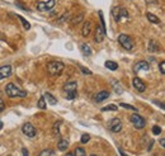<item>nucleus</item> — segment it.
Here are the masks:
<instances>
[{"instance_id": "nucleus-1", "label": "nucleus", "mask_w": 165, "mask_h": 156, "mask_svg": "<svg viewBox=\"0 0 165 156\" xmlns=\"http://www.w3.org/2000/svg\"><path fill=\"white\" fill-rule=\"evenodd\" d=\"M5 93L8 97H10V98H25L27 97V91H24L21 88H18V86H15L13 83L6 84Z\"/></svg>"}, {"instance_id": "nucleus-2", "label": "nucleus", "mask_w": 165, "mask_h": 156, "mask_svg": "<svg viewBox=\"0 0 165 156\" xmlns=\"http://www.w3.org/2000/svg\"><path fill=\"white\" fill-rule=\"evenodd\" d=\"M64 64L61 61H50L47 64V71L51 76H60L64 71Z\"/></svg>"}, {"instance_id": "nucleus-3", "label": "nucleus", "mask_w": 165, "mask_h": 156, "mask_svg": "<svg viewBox=\"0 0 165 156\" xmlns=\"http://www.w3.org/2000/svg\"><path fill=\"white\" fill-rule=\"evenodd\" d=\"M118 42H119V45L122 46L123 48H126V50H132L133 46H135L133 39L129 37L128 34H125V33H122V34H119V36H118Z\"/></svg>"}, {"instance_id": "nucleus-4", "label": "nucleus", "mask_w": 165, "mask_h": 156, "mask_svg": "<svg viewBox=\"0 0 165 156\" xmlns=\"http://www.w3.org/2000/svg\"><path fill=\"white\" fill-rule=\"evenodd\" d=\"M131 123L133 124L135 128L142 129V128L146 126V121H145L144 117H141L140 114H132V116H131Z\"/></svg>"}, {"instance_id": "nucleus-5", "label": "nucleus", "mask_w": 165, "mask_h": 156, "mask_svg": "<svg viewBox=\"0 0 165 156\" xmlns=\"http://www.w3.org/2000/svg\"><path fill=\"white\" fill-rule=\"evenodd\" d=\"M108 128L114 133L121 132V129H122V122H121V119L119 118H112L108 122Z\"/></svg>"}, {"instance_id": "nucleus-6", "label": "nucleus", "mask_w": 165, "mask_h": 156, "mask_svg": "<svg viewBox=\"0 0 165 156\" xmlns=\"http://www.w3.org/2000/svg\"><path fill=\"white\" fill-rule=\"evenodd\" d=\"M22 132L27 136V137H29V138H33L34 136H36V133H37L36 128H34L33 124H31V123H25L22 127Z\"/></svg>"}, {"instance_id": "nucleus-7", "label": "nucleus", "mask_w": 165, "mask_h": 156, "mask_svg": "<svg viewBox=\"0 0 165 156\" xmlns=\"http://www.w3.org/2000/svg\"><path fill=\"white\" fill-rule=\"evenodd\" d=\"M133 70H135L136 74L140 72V71H149L150 70V65H149V62H146V61H138L135 65Z\"/></svg>"}, {"instance_id": "nucleus-8", "label": "nucleus", "mask_w": 165, "mask_h": 156, "mask_svg": "<svg viewBox=\"0 0 165 156\" xmlns=\"http://www.w3.org/2000/svg\"><path fill=\"white\" fill-rule=\"evenodd\" d=\"M132 84H133L135 89H136L137 91L142 93V91H145V90H146V84L140 79V77H135L133 81H132Z\"/></svg>"}, {"instance_id": "nucleus-9", "label": "nucleus", "mask_w": 165, "mask_h": 156, "mask_svg": "<svg viewBox=\"0 0 165 156\" xmlns=\"http://www.w3.org/2000/svg\"><path fill=\"white\" fill-rule=\"evenodd\" d=\"M10 74H12V66L10 65H5V66L0 67V80L10 76Z\"/></svg>"}, {"instance_id": "nucleus-10", "label": "nucleus", "mask_w": 165, "mask_h": 156, "mask_svg": "<svg viewBox=\"0 0 165 156\" xmlns=\"http://www.w3.org/2000/svg\"><path fill=\"white\" fill-rule=\"evenodd\" d=\"M104 37H106V32L103 31V28L100 27V25H97V29H95V37H94V41L95 42H102L104 39Z\"/></svg>"}, {"instance_id": "nucleus-11", "label": "nucleus", "mask_w": 165, "mask_h": 156, "mask_svg": "<svg viewBox=\"0 0 165 156\" xmlns=\"http://www.w3.org/2000/svg\"><path fill=\"white\" fill-rule=\"evenodd\" d=\"M92 29H93V24H92V22H90V20L85 22V23H84V25H83V29H81V34H83V37H88V36H90Z\"/></svg>"}, {"instance_id": "nucleus-12", "label": "nucleus", "mask_w": 165, "mask_h": 156, "mask_svg": "<svg viewBox=\"0 0 165 156\" xmlns=\"http://www.w3.org/2000/svg\"><path fill=\"white\" fill-rule=\"evenodd\" d=\"M108 98H109V91H107V90H102V91H99L97 95H95V102H97V103H100V102L106 100V99H108Z\"/></svg>"}, {"instance_id": "nucleus-13", "label": "nucleus", "mask_w": 165, "mask_h": 156, "mask_svg": "<svg viewBox=\"0 0 165 156\" xmlns=\"http://www.w3.org/2000/svg\"><path fill=\"white\" fill-rule=\"evenodd\" d=\"M77 88V83L76 81H67L64 86V90L66 93H70V91H75Z\"/></svg>"}, {"instance_id": "nucleus-14", "label": "nucleus", "mask_w": 165, "mask_h": 156, "mask_svg": "<svg viewBox=\"0 0 165 156\" xmlns=\"http://www.w3.org/2000/svg\"><path fill=\"white\" fill-rule=\"evenodd\" d=\"M43 98H45V100H47V103L50 104V106H56L57 104V99L51 93H46L45 95H43Z\"/></svg>"}, {"instance_id": "nucleus-15", "label": "nucleus", "mask_w": 165, "mask_h": 156, "mask_svg": "<svg viewBox=\"0 0 165 156\" xmlns=\"http://www.w3.org/2000/svg\"><path fill=\"white\" fill-rule=\"evenodd\" d=\"M57 147H58L60 151H66L67 147H69V141L65 140V138H61V140L58 141V143H57Z\"/></svg>"}, {"instance_id": "nucleus-16", "label": "nucleus", "mask_w": 165, "mask_h": 156, "mask_svg": "<svg viewBox=\"0 0 165 156\" xmlns=\"http://www.w3.org/2000/svg\"><path fill=\"white\" fill-rule=\"evenodd\" d=\"M81 51H83L84 56H92V54H93L90 46L86 45V43H83V45H81Z\"/></svg>"}, {"instance_id": "nucleus-17", "label": "nucleus", "mask_w": 165, "mask_h": 156, "mask_svg": "<svg viewBox=\"0 0 165 156\" xmlns=\"http://www.w3.org/2000/svg\"><path fill=\"white\" fill-rule=\"evenodd\" d=\"M147 50H149V52H158L159 51V45L155 41H150L149 46H147Z\"/></svg>"}, {"instance_id": "nucleus-18", "label": "nucleus", "mask_w": 165, "mask_h": 156, "mask_svg": "<svg viewBox=\"0 0 165 156\" xmlns=\"http://www.w3.org/2000/svg\"><path fill=\"white\" fill-rule=\"evenodd\" d=\"M146 18L149 19V22H151V23H154V24H159V23H160V19H159L155 14H152V13H147V14H146Z\"/></svg>"}, {"instance_id": "nucleus-19", "label": "nucleus", "mask_w": 165, "mask_h": 156, "mask_svg": "<svg viewBox=\"0 0 165 156\" xmlns=\"http://www.w3.org/2000/svg\"><path fill=\"white\" fill-rule=\"evenodd\" d=\"M83 18H84V14H77V15H74V18L71 19V24L73 25H76V24H79L81 20H83Z\"/></svg>"}, {"instance_id": "nucleus-20", "label": "nucleus", "mask_w": 165, "mask_h": 156, "mask_svg": "<svg viewBox=\"0 0 165 156\" xmlns=\"http://www.w3.org/2000/svg\"><path fill=\"white\" fill-rule=\"evenodd\" d=\"M61 124H62V122H61V121H58V122H56L54 124V127H52V132H54L55 136L60 135V126H61Z\"/></svg>"}, {"instance_id": "nucleus-21", "label": "nucleus", "mask_w": 165, "mask_h": 156, "mask_svg": "<svg viewBox=\"0 0 165 156\" xmlns=\"http://www.w3.org/2000/svg\"><path fill=\"white\" fill-rule=\"evenodd\" d=\"M106 67L109 69V70H112V71H116L117 69H118V65L114 61H107L106 62Z\"/></svg>"}, {"instance_id": "nucleus-22", "label": "nucleus", "mask_w": 165, "mask_h": 156, "mask_svg": "<svg viewBox=\"0 0 165 156\" xmlns=\"http://www.w3.org/2000/svg\"><path fill=\"white\" fill-rule=\"evenodd\" d=\"M128 19L129 18V14H128V12L125 9V8H121V9H119V20L121 19Z\"/></svg>"}, {"instance_id": "nucleus-23", "label": "nucleus", "mask_w": 165, "mask_h": 156, "mask_svg": "<svg viewBox=\"0 0 165 156\" xmlns=\"http://www.w3.org/2000/svg\"><path fill=\"white\" fill-rule=\"evenodd\" d=\"M73 155H74V156H86V154H85V150L83 149V147H76Z\"/></svg>"}, {"instance_id": "nucleus-24", "label": "nucleus", "mask_w": 165, "mask_h": 156, "mask_svg": "<svg viewBox=\"0 0 165 156\" xmlns=\"http://www.w3.org/2000/svg\"><path fill=\"white\" fill-rule=\"evenodd\" d=\"M71 14L70 13H65V14H62V17H60V18L57 19V23H64L65 20H69V19H70L71 18Z\"/></svg>"}, {"instance_id": "nucleus-25", "label": "nucleus", "mask_w": 165, "mask_h": 156, "mask_svg": "<svg viewBox=\"0 0 165 156\" xmlns=\"http://www.w3.org/2000/svg\"><path fill=\"white\" fill-rule=\"evenodd\" d=\"M45 5H46V10H52L56 5V0H48V2L45 3Z\"/></svg>"}, {"instance_id": "nucleus-26", "label": "nucleus", "mask_w": 165, "mask_h": 156, "mask_svg": "<svg viewBox=\"0 0 165 156\" xmlns=\"http://www.w3.org/2000/svg\"><path fill=\"white\" fill-rule=\"evenodd\" d=\"M119 9L121 8H113V12H112V15H113V19L116 20V22H121L119 20Z\"/></svg>"}, {"instance_id": "nucleus-27", "label": "nucleus", "mask_w": 165, "mask_h": 156, "mask_svg": "<svg viewBox=\"0 0 165 156\" xmlns=\"http://www.w3.org/2000/svg\"><path fill=\"white\" fill-rule=\"evenodd\" d=\"M37 107H38L39 109H46V108H47L46 100H45V98H43V97L39 98V100H38V103H37Z\"/></svg>"}, {"instance_id": "nucleus-28", "label": "nucleus", "mask_w": 165, "mask_h": 156, "mask_svg": "<svg viewBox=\"0 0 165 156\" xmlns=\"http://www.w3.org/2000/svg\"><path fill=\"white\" fill-rule=\"evenodd\" d=\"M102 110H103V112H108V110L116 112V110H118V107L116 106V104H109V106H107V107H103Z\"/></svg>"}, {"instance_id": "nucleus-29", "label": "nucleus", "mask_w": 165, "mask_h": 156, "mask_svg": "<svg viewBox=\"0 0 165 156\" xmlns=\"http://www.w3.org/2000/svg\"><path fill=\"white\" fill-rule=\"evenodd\" d=\"M18 19L21 20V23L23 24V27H24L25 29H29V28H31V24H29V22H27V20H25V19L23 18V17H21V15H18Z\"/></svg>"}, {"instance_id": "nucleus-30", "label": "nucleus", "mask_w": 165, "mask_h": 156, "mask_svg": "<svg viewBox=\"0 0 165 156\" xmlns=\"http://www.w3.org/2000/svg\"><path fill=\"white\" fill-rule=\"evenodd\" d=\"M76 97H77V91L76 90L75 91H70V93H66V99H69V100H73Z\"/></svg>"}, {"instance_id": "nucleus-31", "label": "nucleus", "mask_w": 165, "mask_h": 156, "mask_svg": "<svg viewBox=\"0 0 165 156\" xmlns=\"http://www.w3.org/2000/svg\"><path fill=\"white\" fill-rule=\"evenodd\" d=\"M39 156H55V154L51 150H43L39 152Z\"/></svg>"}, {"instance_id": "nucleus-32", "label": "nucleus", "mask_w": 165, "mask_h": 156, "mask_svg": "<svg viewBox=\"0 0 165 156\" xmlns=\"http://www.w3.org/2000/svg\"><path fill=\"white\" fill-rule=\"evenodd\" d=\"M36 8H37V10H39V12H45L46 10V5H45V3H43V2L37 3Z\"/></svg>"}, {"instance_id": "nucleus-33", "label": "nucleus", "mask_w": 165, "mask_h": 156, "mask_svg": "<svg viewBox=\"0 0 165 156\" xmlns=\"http://www.w3.org/2000/svg\"><path fill=\"white\" fill-rule=\"evenodd\" d=\"M119 107H123V108H126V109H131V110L137 112V108H136V107H132V106H129V104H125V103H122V104H119Z\"/></svg>"}, {"instance_id": "nucleus-34", "label": "nucleus", "mask_w": 165, "mask_h": 156, "mask_svg": "<svg viewBox=\"0 0 165 156\" xmlns=\"http://www.w3.org/2000/svg\"><path fill=\"white\" fill-rule=\"evenodd\" d=\"M152 133H154L155 136L160 135V133H161V128H160L159 126H154V127H152Z\"/></svg>"}, {"instance_id": "nucleus-35", "label": "nucleus", "mask_w": 165, "mask_h": 156, "mask_svg": "<svg viewBox=\"0 0 165 156\" xmlns=\"http://www.w3.org/2000/svg\"><path fill=\"white\" fill-rule=\"evenodd\" d=\"M89 140H90V136L85 133V135L81 136V140L80 141H81V143H86V142H89Z\"/></svg>"}, {"instance_id": "nucleus-36", "label": "nucleus", "mask_w": 165, "mask_h": 156, "mask_svg": "<svg viewBox=\"0 0 165 156\" xmlns=\"http://www.w3.org/2000/svg\"><path fill=\"white\" fill-rule=\"evenodd\" d=\"M113 84H114V86H113V88H114V91H116L117 94H122V89L119 88V84H117L114 80H113Z\"/></svg>"}, {"instance_id": "nucleus-37", "label": "nucleus", "mask_w": 165, "mask_h": 156, "mask_svg": "<svg viewBox=\"0 0 165 156\" xmlns=\"http://www.w3.org/2000/svg\"><path fill=\"white\" fill-rule=\"evenodd\" d=\"M159 69H160V74H161V75H164V74H165V62H164V61H161V62H160Z\"/></svg>"}, {"instance_id": "nucleus-38", "label": "nucleus", "mask_w": 165, "mask_h": 156, "mask_svg": "<svg viewBox=\"0 0 165 156\" xmlns=\"http://www.w3.org/2000/svg\"><path fill=\"white\" fill-rule=\"evenodd\" d=\"M15 4L18 5V6L21 8V9H23V10H27V12H29V9H28V8H27V6H24V4H22L21 2H15Z\"/></svg>"}, {"instance_id": "nucleus-39", "label": "nucleus", "mask_w": 165, "mask_h": 156, "mask_svg": "<svg viewBox=\"0 0 165 156\" xmlns=\"http://www.w3.org/2000/svg\"><path fill=\"white\" fill-rule=\"evenodd\" d=\"M80 70H81L84 74H86V75H92V71H90V70H88V69L83 67V66H80Z\"/></svg>"}, {"instance_id": "nucleus-40", "label": "nucleus", "mask_w": 165, "mask_h": 156, "mask_svg": "<svg viewBox=\"0 0 165 156\" xmlns=\"http://www.w3.org/2000/svg\"><path fill=\"white\" fill-rule=\"evenodd\" d=\"M4 109H5V104H4V102L2 99H0V112H3Z\"/></svg>"}, {"instance_id": "nucleus-41", "label": "nucleus", "mask_w": 165, "mask_h": 156, "mask_svg": "<svg viewBox=\"0 0 165 156\" xmlns=\"http://www.w3.org/2000/svg\"><path fill=\"white\" fill-rule=\"evenodd\" d=\"M22 154H23V156H29V154H28L27 149H23V150H22Z\"/></svg>"}, {"instance_id": "nucleus-42", "label": "nucleus", "mask_w": 165, "mask_h": 156, "mask_svg": "<svg viewBox=\"0 0 165 156\" xmlns=\"http://www.w3.org/2000/svg\"><path fill=\"white\" fill-rule=\"evenodd\" d=\"M146 3L149 4V5H151V4H155L156 3V0H146Z\"/></svg>"}, {"instance_id": "nucleus-43", "label": "nucleus", "mask_w": 165, "mask_h": 156, "mask_svg": "<svg viewBox=\"0 0 165 156\" xmlns=\"http://www.w3.org/2000/svg\"><path fill=\"white\" fill-rule=\"evenodd\" d=\"M160 146L165 147V138H161V140H160Z\"/></svg>"}, {"instance_id": "nucleus-44", "label": "nucleus", "mask_w": 165, "mask_h": 156, "mask_svg": "<svg viewBox=\"0 0 165 156\" xmlns=\"http://www.w3.org/2000/svg\"><path fill=\"white\" fill-rule=\"evenodd\" d=\"M118 152H119V155H121V156H128V155H126V154H125L122 150H118Z\"/></svg>"}, {"instance_id": "nucleus-45", "label": "nucleus", "mask_w": 165, "mask_h": 156, "mask_svg": "<svg viewBox=\"0 0 165 156\" xmlns=\"http://www.w3.org/2000/svg\"><path fill=\"white\" fill-rule=\"evenodd\" d=\"M65 156H74V155H73V154H71V152H67V154H66V155H65Z\"/></svg>"}, {"instance_id": "nucleus-46", "label": "nucleus", "mask_w": 165, "mask_h": 156, "mask_svg": "<svg viewBox=\"0 0 165 156\" xmlns=\"http://www.w3.org/2000/svg\"><path fill=\"white\" fill-rule=\"evenodd\" d=\"M4 127V124H3V122H0V129H2Z\"/></svg>"}, {"instance_id": "nucleus-47", "label": "nucleus", "mask_w": 165, "mask_h": 156, "mask_svg": "<svg viewBox=\"0 0 165 156\" xmlns=\"http://www.w3.org/2000/svg\"><path fill=\"white\" fill-rule=\"evenodd\" d=\"M90 156H97V155H90Z\"/></svg>"}, {"instance_id": "nucleus-48", "label": "nucleus", "mask_w": 165, "mask_h": 156, "mask_svg": "<svg viewBox=\"0 0 165 156\" xmlns=\"http://www.w3.org/2000/svg\"><path fill=\"white\" fill-rule=\"evenodd\" d=\"M8 156H10V155H8Z\"/></svg>"}]
</instances>
